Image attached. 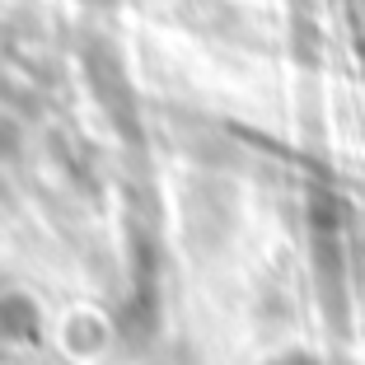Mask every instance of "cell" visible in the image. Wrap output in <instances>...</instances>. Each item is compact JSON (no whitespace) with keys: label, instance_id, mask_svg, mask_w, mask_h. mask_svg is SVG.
<instances>
[{"label":"cell","instance_id":"6da1fadb","mask_svg":"<svg viewBox=\"0 0 365 365\" xmlns=\"http://www.w3.org/2000/svg\"><path fill=\"white\" fill-rule=\"evenodd\" d=\"M118 342V323L98 300H71L56 314V351L71 365H98Z\"/></svg>","mask_w":365,"mask_h":365}]
</instances>
